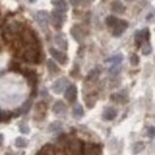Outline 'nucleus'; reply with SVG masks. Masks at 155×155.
<instances>
[{"mask_svg":"<svg viewBox=\"0 0 155 155\" xmlns=\"http://www.w3.org/2000/svg\"><path fill=\"white\" fill-rule=\"evenodd\" d=\"M66 111H67V106L62 100L55 101V104L53 105V112L56 116H63L66 114Z\"/></svg>","mask_w":155,"mask_h":155,"instance_id":"nucleus-13","label":"nucleus"},{"mask_svg":"<svg viewBox=\"0 0 155 155\" xmlns=\"http://www.w3.org/2000/svg\"><path fill=\"white\" fill-rule=\"evenodd\" d=\"M71 34H72L73 38L75 39L77 42H79V43H81V42L85 39V37H86V30H85L84 26L80 25V24L74 25V26L71 29Z\"/></svg>","mask_w":155,"mask_h":155,"instance_id":"nucleus-5","label":"nucleus"},{"mask_svg":"<svg viewBox=\"0 0 155 155\" xmlns=\"http://www.w3.org/2000/svg\"><path fill=\"white\" fill-rule=\"evenodd\" d=\"M47 68H48V71L51 73V74H56L60 72V68L58 67V64L53 61V60H48L47 61Z\"/></svg>","mask_w":155,"mask_h":155,"instance_id":"nucleus-23","label":"nucleus"},{"mask_svg":"<svg viewBox=\"0 0 155 155\" xmlns=\"http://www.w3.org/2000/svg\"><path fill=\"white\" fill-rule=\"evenodd\" d=\"M21 42L24 43L25 47L38 45L37 36H36L35 32L31 31V30H24V31H21Z\"/></svg>","mask_w":155,"mask_h":155,"instance_id":"nucleus-3","label":"nucleus"},{"mask_svg":"<svg viewBox=\"0 0 155 155\" xmlns=\"http://www.w3.org/2000/svg\"><path fill=\"white\" fill-rule=\"evenodd\" d=\"M54 42L55 44L58 45V48H61L62 50H67L68 48V42H67V38L63 34H58L55 37H54Z\"/></svg>","mask_w":155,"mask_h":155,"instance_id":"nucleus-14","label":"nucleus"},{"mask_svg":"<svg viewBox=\"0 0 155 155\" xmlns=\"http://www.w3.org/2000/svg\"><path fill=\"white\" fill-rule=\"evenodd\" d=\"M110 99L112 100V101H115V103H119V104H124V103H127L128 101V96L123 92H119V93H114V94H111V97Z\"/></svg>","mask_w":155,"mask_h":155,"instance_id":"nucleus-18","label":"nucleus"},{"mask_svg":"<svg viewBox=\"0 0 155 155\" xmlns=\"http://www.w3.org/2000/svg\"><path fill=\"white\" fill-rule=\"evenodd\" d=\"M19 131L21 134H29L30 133V129H29V127L25 123H21L19 125Z\"/></svg>","mask_w":155,"mask_h":155,"instance_id":"nucleus-36","label":"nucleus"},{"mask_svg":"<svg viewBox=\"0 0 155 155\" xmlns=\"http://www.w3.org/2000/svg\"><path fill=\"white\" fill-rule=\"evenodd\" d=\"M118 18L117 17H115V16H109L107 18H106V20H105V23H106V25L109 26V28H115V25H116L117 23H118Z\"/></svg>","mask_w":155,"mask_h":155,"instance_id":"nucleus-29","label":"nucleus"},{"mask_svg":"<svg viewBox=\"0 0 155 155\" xmlns=\"http://www.w3.org/2000/svg\"><path fill=\"white\" fill-rule=\"evenodd\" d=\"M99 75V71L98 69H93V71H91L90 73H88V75H87V80H96Z\"/></svg>","mask_w":155,"mask_h":155,"instance_id":"nucleus-34","label":"nucleus"},{"mask_svg":"<svg viewBox=\"0 0 155 155\" xmlns=\"http://www.w3.org/2000/svg\"><path fill=\"white\" fill-rule=\"evenodd\" d=\"M77 96H78L77 86L73 85V84L68 85V87H67L66 91H64V98H66V100L69 101V103H74L75 99H77Z\"/></svg>","mask_w":155,"mask_h":155,"instance_id":"nucleus-8","label":"nucleus"},{"mask_svg":"<svg viewBox=\"0 0 155 155\" xmlns=\"http://www.w3.org/2000/svg\"><path fill=\"white\" fill-rule=\"evenodd\" d=\"M53 5L55 6V11L61 12V13H66L68 10L66 0H53Z\"/></svg>","mask_w":155,"mask_h":155,"instance_id":"nucleus-16","label":"nucleus"},{"mask_svg":"<svg viewBox=\"0 0 155 155\" xmlns=\"http://www.w3.org/2000/svg\"><path fill=\"white\" fill-rule=\"evenodd\" d=\"M84 114H85L84 107H82L80 104H75L74 107H73V110H72V115H73V117L77 118V119H80V118L84 117Z\"/></svg>","mask_w":155,"mask_h":155,"instance_id":"nucleus-20","label":"nucleus"},{"mask_svg":"<svg viewBox=\"0 0 155 155\" xmlns=\"http://www.w3.org/2000/svg\"><path fill=\"white\" fill-rule=\"evenodd\" d=\"M68 85H69V81H68V79H67V78H60V79H58V80L53 84L51 90H53V92H54V93H56V94H61L62 92H64V91H66V88L68 87Z\"/></svg>","mask_w":155,"mask_h":155,"instance_id":"nucleus-4","label":"nucleus"},{"mask_svg":"<svg viewBox=\"0 0 155 155\" xmlns=\"http://www.w3.org/2000/svg\"><path fill=\"white\" fill-rule=\"evenodd\" d=\"M66 147L73 155H81L84 149V142L77 137H71V138H67Z\"/></svg>","mask_w":155,"mask_h":155,"instance_id":"nucleus-2","label":"nucleus"},{"mask_svg":"<svg viewBox=\"0 0 155 155\" xmlns=\"http://www.w3.org/2000/svg\"><path fill=\"white\" fill-rule=\"evenodd\" d=\"M24 61L29 63H39L41 61V51H39V45H31L26 47V49L23 53Z\"/></svg>","mask_w":155,"mask_h":155,"instance_id":"nucleus-1","label":"nucleus"},{"mask_svg":"<svg viewBox=\"0 0 155 155\" xmlns=\"http://www.w3.org/2000/svg\"><path fill=\"white\" fill-rule=\"evenodd\" d=\"M25 77H26V79H28L29 84L35 88V87H36V84H37V74H36V72L29 69V71H26Z\"/></svg>","mask_w":155,"mask_h":155,"instance_id":"nucleus-19","label":"nucleus"},{"mask_svg":"<svg viewBox=\"0 0 155 155\" xmlns=\"http://www.w3.org/2000/svg\"><path fill=\"white\" fill-rule=\"evenodd\" d=\"M61 128H62V123L61 122H53L49 125L48 130H49V133H56L58 130H61Z\"/></svg>","mask_w":155,"mask_h":155,"instance_id":"nucleus-27","label":"nucleus"},{"mask_svg":"<svg viewBox=\"0 0 155 155\" xmlns=\"http://www.w3.org/2000/svg\"><path fill=\"white\" fill-rule=\"evenodd\" d=\"M138 62H140V58L136 54H131L130 55V63H131V66H137Z\"/></svg>","mask_w":155,"mask_h":155,"instance_id":"nucleus-35","label":"nucleus"},{"mask_svg":"<svg viewBox=\"0 0 155 155\" xmlns=\"http://www.w3.org/2000/svg\"><path fill=\"white\" fill-rule=\"evenodd\" d=\"M101 148L97 143H84V149L82 154L84 155H100Z\"/></svg>","mask_w":155,"mask_h":155,"instance_id":"nucleus-6","label":"nucleus"},{"mask_svg":"<svg viewBox=\"0 0 155 155\" xmlns=\"http://www.w3.org/2000/svg\"><path fill=\"white\" fill-rule=\"evenodd\" d=\"M36 20L42 28H45L50 21V15L47 11H38L36 15Z\"/></svg>","mask_w":155,"mask_h":155,"instance_id":"nucleus-12","label":"nucleus"},{"mask_svg":"<svg viewBox=\"0 0 155 155\" xmlns=\"http://www.w3.org/2000/svg\"><path fill=\"white\" fill-rule=\"evenodd\" d=\"M141 48H142L143 55H148V54H150V51H152V47H150L149 42H144V45H141Z\"/></svg>","mask_w":155,"mask_h":155,"instance_id":"nucleus-32","label":"nucleus"},{"mask_svg":"<svg viewBox=\"0 0 155 155\" xmlns=\"http://www.w3.org/2000/svg\"><path fill=\"white\" fill-rule=\"evenodd\" d=\"M56 153H58L56 147L54 144L48 143V144H45V146L42 147V149L39 150L38 155H56Z\"/></svg>","mask_w":155,"mask_h":155,"instance_id":"nucleus-15","label":"nucleus"},{"mask_svg":"<svg viewBox=\"0 0 155 155\" xmlns=\"http://www.w3.org/2000/svg\"><path fill=\"white\" fill-rule=\"evenodd\" d=\"M49 53H50V55L55 58L58 63H61V64H66V63L68 62L67 55H66L63 51H61V50H58V49H55V48H50V49H49Z\"/></svg>","mask_w":155,"mask_h":155,"instance_id":"nucleus-9","label":"nucleus"},{"mask_svg":"<svg viewBox=\"0 0 155 155\" xmlns=\"http://www.w3.org/2000/svg\"><path fill=\"white\" fill-rule=\"evenodd\" d=\"M128 25H129V24H128L127 20L119 19L118 20V23L115 25V28L112 29V35H114L115 37H119V36L128 29Z\"/></svg>","mask_w":155,"mask_h":155,"instance_id":"nucleus-11","label":"nucleus"},{"mask_svg":"<svg viewBox=\"0 0 155 155\" xmlns=\"http://www.w3.org/2000/svg\"><path fill=\"white\" fill-rule=\"evenodd\" d=\"M127 1H133V0H127Z\"/></svg>","mask_w":155,"mask_h":155,"instance_id":"nucleus-43","label":"nucleus"},{"mask_svg":"<svg viewBox=\"0 0 155 155\" xmlns=\"http://www.w3.org/2000/svg\"><path fill=\"white\" fill-rule=\"evenodd\" d=\"M122 61H123V55L122 54L114 55V56H111V58H109L106 60V62L112 63V64H119V63H122Z\"/></svg>","mask_w":155,"mask_h":155,"instance_id":"nucleus-26","label":"nucleus"},{"mask_svg":"<svg viewBox=\"0 0 155 155\" xmlns=\"http://www.w3.org/2000/svg\"><path fill=\"white\" fill-rule=\"evenodd\" d=\"M111 10H112V12H115V13H122V12L125 11V7H124V5H123L120 1L115 0V1L111 4Z\"/></svg>","mask_w":155,"mask_h":155,"instance_id":"nucleus-21","label":"nucleus"},{"mask_svg":"<svg viewBox=\"0 0 155 155\" xmlns=\"http://www.w3.org/2000/svg\"><path fill=\"white\" fill-rule=\"evenodd\" d=\"M85 99H86V104H87V106L91 109V107L94 106V104H96V101H97V96L93 97V94H90V97H86Z\"/></svg>","mask_w":155,"mask_h":155,"instance_id":"nucleus-31","label":"nucleus"},{"mask_svg":"<svg viewBox=\"0 0 155 155\" xmlns=\"http://www.w3.org/2000/svg\"><path fill=\"white\" fill-rule=\"evenodd\" d=\"M143 42H149V41H147L146 37H144V31H143V30H142V31H136V34H135L136 45L141 48V45L143 44Z\"/></svg>","mask_w":155,"mask_h":155,"instance_id":"nucleus-22","label":"nucleus"},{"mask_svg":"<svg viewBox=\"0 0 155 155\" xmlns=\"http://www.w3.org/2000/svg\"><path fill=\"white\" fill-rule=\"evenodd\" d=\"M31 106H32V100H31V99H28V100L23 104V106L20 107V112H21V114H28L29 110L31 109Z\"/></svg>","mask_w":155,"mask_h":155,"instance_id":"nucleus-28","label":"nucleus"},{"mask_svg":"<svg viewBox=\"0 0 155 155\" xmlns=\"http://www.w3.org/2000/svg\"><path fill=\"white\" fill-rule=\"evenodd\" d=\"M45 112H47V104L44 101L37 103L36 107H35V119L36 120H42L45 117Z\"/></svg>","mask_w":155,"mask_h":155,"instance_id":"nucleus-10","label":"nucleus"},{"mask_svg":"<svg viewBox=\"0 0 155 155\" xmlns=\"http://www.w3.org/2000/svg\"><path fill=\"white\" fill-rule=\"evenodd\" d=\"M4 155H13V154H12V153H10V152H7V153H5Z\"/></svg>","mask_w":155,"mask_h":155,"instance_id":"nucleus-41","label":"nucleus"},{"mask_svg":"<svg viewBox=\"0 0 155 155\" xmlns=\"http://www.w3.org/2000/svg\"><path fill=\"white\" fill-rule=\"evenodd\" d=\"M148 136L149 137H154L155 136V127H149L148 128Z\"/></svg>","mask_w":155,"mask_h":155,"instance_id":"nucleus-38","label":"nucleus"},{"mask_svg":"<svg viewBox=\"0 0 155 155\" xmlns=\"http://www.w3.org/2000/svg\"><path fill=\"white\" fill-rule=\"evenodd\" d=\"M144 147H146V144H144V142H142V141H138V142H135L134 144H133V148H131V150H133V154H138V153H141L143 149H144Z\"/></svg>","mask_w":155,"mask_h":155,"instance_id":"nucleus-24","label":"nucleus"},{"mask_svg":"<svg viewBox=\"0 0 155 155\" xmlns=\"http://www.w3.org/2000/svg\"><path fill=\"white\" fill-rule=\"evenodd\" d=\"M82 1H84V0H69L71 5H73V6H79V5H80Z\"/></svg>","mask_w":155,"mask_h":155,"instance_id":"nucleus-39","label":"nucleus"},{"mask_svg":"<svg viewBox=\"0 0 155 155\" xmlns=\"http://www.w3.org/2000/svg\"><path fill=\"white\" fill-rule=\"evenodd\" d=\"M120 69H122L120 63H119V64H112V66L110 67V69H109V73H110L112 77H116V75H118V74H119Z\"/></svg>","mask_w":155,"mask_h":155,"instance_id":"nucleus-30","label":"nucleus"},{"mask_svg":"<svg viewBox=\"0 0 155 155\" xmlns=\"http://www.w3.org/2000/svg\"><path fill=\"white\" fill-rule=\"evenodd\" d=\"M11 118V114L6 112V111H1L0 110V122H6Z\"/></svg>","mask_w":155,"mask_h":155,"instance_id":"nucleus-33","label":"nucleus"},{"mask_svg":"<svg viewBox=\"0 0 155 155\" xmlns=\"http://www.w3.org/2000/svg\"><path fill=\"white\" fill-rule=\"evenodd\" d=\"M51 24H53V26L55 28V29H58L60 30L61 28H62V25H63V20H64V13H61V12H58V11H54L53 13H51Z\"/></svg>","mask_w":155,"mask_h":155,"instance_id":"nucleus-7","label":"nucleus"},{"mask_svg":"<svg viewBox=\"0 0 155 155\" xmlns=\"http://www.w3.org/2000/svg\"><path fill=\"white\" fill-rule=\"evenodd\" d=\"M2 142H4V135H2V134H0V147L2 146Z\"/></svg>","mask_w":155,"mask_h":155,"instance_id":"nucleus-40","label":"nucleus"},{"mask_svg":"<svg viewBox=\"0 0 155 155\" xmlns=\"http://www.w3.org/2000/svg\"><path fill=\"white\" fill-rule=\"evenodd\" d=\"M154 19H155V12L154 11H152V12H149L148 16L146 17V20L149 23V21H154Z\"/></svg>","mask_w":155,"mask_h":155,"instance_id":"nucleus-37","label":"nucleus"},{"mask_svg":"<svg viewBox=\"0 0 155 155\" xmlns=\"http://www.w3.org/2000/svg\"><path fill=\"white\" fill-rule=\"evenodd\" d=\"M28 144H29V142H28V140L26 138H24V137H17L16 138V141H15V146L17 147V148H20V149H23V148H26L28 147Z\"/></svg>","mask_w":155,"mask_h":155,"instance_id":"nucleus-25","label":"nucleus"},{"mask_svg":"<svg viewBox=\"0 0 155 155\" xmlns=\"http://www.w3.org/2000/svg\"><path fill=\"white\" fill-rule=\"evenodd\" d=\"M117 117V110L114 107H106L103 112V118L105 120H114Z\"/></svg>","mask_w":155,"mask_h":155,"instance_id":"nucleus-17","label":"nucleus"},{"mask_svg":"<svg viewBox=\"0 0 155 155\" xmlns=\"http://www.w3.org/2000/svg\"><path fill=\"white\" fill-rule=\"evenodd\" d=\"M29 1H30V2H36L37 0H29Z\"/></svg>","mask_w":155,"mask_h":155,"instance_id":"nucleus-42","label":"nucleus"}]
</instances>
